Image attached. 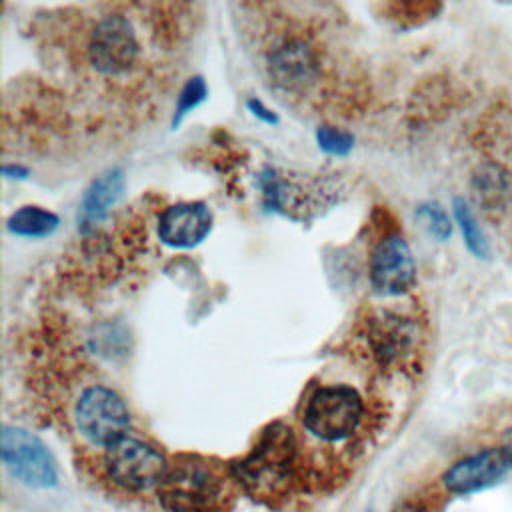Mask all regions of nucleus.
<instances>
[{"label": "nucleus", "instance_id": "nucleus-22", "mask_svg": "<svg viewBox=\"0 0 512 512\" xmlns=\"http://www.w3.org/2000/svg\"><path fill=\"white\" fill-rule=\"evenodd\" d=\"M500 446L504 448V452L508 454V458H510V462H512V426H508V428L502 432Z\"/></svg>", "mask_w": 512, "mask_h": 512}, {"label": "nucleus", "instance_id": "nucleus-17", "mask_svg": "<svg viewBox=\"0 0 512 512\" xmlns=\"http://www.w3.org/2000/svg\"><path fill=\"white\" fill-rule=\"evenodd\" d=\"M206 94H208V88H206L204 80H202L200 76L190 78V80L182 86V90H180V94H178V98H176V110H174V120H172V124L178 126L180 120H182L190 110H194V108L206 98Z\"/></svg>", "mask_w": 512, "mask_h": 512}, {"label": "nucleus", "instance_id": "nucleus-21", "mask_svg": "<svg viewBox=\"0 0 512 512\" xmlns=\"http://www.w3.org/2000/svg\"><path fill=\"white\" fill-rule=\"evenodd\" d=\"M2 174L6 178H26L28 176V170L24 166H16V164H6L2 166Z\"/></svg>", "mask_w": 512, "mask_h": 512}, {"label": "nucleus", "instance_id": "nucleus-11", "mask_svg": "<svg viewBox=\"0 0 512 512\" xmlns=\"http://www.w3.org/2000/svg\"><path fill=\"white\" fill-rule=\"evenodd\" d=\"M416 342V324L400 314L382 312L372 316L366 324V346L382 368L402 364L410 354H414Z\"/></svg>", "mask_w": 512, "mask_h": 512}, {"label": "nucleus", "instance_id": "nucleus-3", "mask_svg": "<svg viewBox=\"0 0 512 512\" xmlns=\"http://www.w3.org/2000/svg\"><path fill=\"white\" fill-rule=\"evenodd\" d=\"M366 416L364 400L352 386L328 384L314 388L302 406L300 422L306 432L324 442L352 438Z\"/></svg>", "mask_w": 512, "mask_h": 512}, {"label": "nucleus", "instance_id": "nucleus-8", "mask_svg": "<svg viewBox=\"0 0 512 512\" xmlns=\"http://www.w3.org/2000/svg\"><path fill=\"white\" fill-rule=\"evenodd\" d=\"M2 462L8 472L26 486L50 488L58 480L56 462L46 444L18 426H2Z\"/></svg>", "mask_w": 512, "mask_h": 512}, {"label": "nucleus", "instance_id": "nucleus-4", "mask_svg": "<svg viewBox=\"0 0 512 512\" xmlns=\"http://www.w3.org/2000/svg\"><path fill=\"white\" fill-rule=\"evenodd\" d=\"M168 460L154 444L126 434L112 446L104 448L102 468L106 478L120 490L140 494L160 486Z\"/></svg>", "mask_w": 512, "mask_h": 512}, {"label": "nucleus", "instance_id": "nucleus-16", "mask_svg": "<svg viewBox=\"0 0 512 512\" xmlns=\"http://www.w3.org/2000/svg\"><path fill=\"white\" fill-rule=\"evenodd\" d=\"M454 216H456V222L462 230V236H464V242L468 246V250L472 254H476L478 258H486V252H488V244L484 240V234L470 210V206L462 200V198H456L454 200Z\"/></svg>", "mask_w": 512, "mask_h": 512}, {"label": "nucleus", "instance_id": "nucleus-20", "mask_svg": "<svg viewBox=\"0 0 512 512\" xmlns=\"http://www.w3.org/2000/svg\"><path fill=\"white\" fill-rule=\"evenodd\" d=\"M248 108H250V112L254 114V116H258L260 120H264L266 124H276L278 122V118H276V114L274 112H270L260 100H248Z\"/></svg>", "mask_w": 512, "mask_h": 512}, {"label": "nucleus", "instance_id": "nucleus-7", "mask_svg": "<svg viewBox=\"0 0 512 512\" xmlns=\"http://www.w3.org/2000/svg\"><path fill=\"white\" fill-rule=\"evenodd\" d=\"M86 58L100 76L118 78L128 74L140 58V42L132 22L124 14H106L90 30Z\"/></svg>", "mask_w": 512, "mask_h": 512}, {"label": "nucleus", "instance_id": "nucleus-12", "mask_svg": "<svg viewBox=\"0 0 512 512\" xmlns=\"http://www.w3.org/2000/svg\"><path fill=\"white\" fill-rule=\"evenodd\" d=\"M212 230V212L204 202H178L158 216V238L172 248L198 246Z\"/></svg>", "mask_w": 512, "mask_h": 512}, {"label": "nucleus", "instance_id": "nucleus-19", "mask_svg": "<svg viewBox=\"0 0 512 512\" xmlns=\"http://www.w3.org/2000/svg\"><path fill=\"white\" fill-rule=\"evenodd\" d=\"M418 216L424 220V224L428 226V230H430L436 238L446 240V238L450 236V232H452L450 220H448L446 212H444L438 204L430 202V204L420 206V208H418Z\"/></svg>", "mask_w": 512, "mask_h": 512}, {"label": "nucleus", "instance_id": "nucleus-6", "mask_svg": "<svg viewBox=\"0 0 512 512\" xmlns=\"http://www.w3.org/2000/svg\"><path fill=\"white\" fill-rule=\"evenodd\" d=\"M74 426L92 446L108 448L130 434V410L116 390L92 384L76 398Z\"/></svg>", "mask_w": 512, "mask_h": 512}, {"label": "nucleus", "instance_id": "nucleus-5", "mask_svg": "<svg viewBox=\"0 0 512 512\" xmlns=\"http://www.w3.org/2000/svg\"><path fill=\"white\" fill-rule=\"evenodd\" d=\"M266 74L278 92L304 96L320 80V48L306 34L286 32L266 50Z\"/></svg>", "mask_w": 512, "mask_h": 512}, {"label": "nucleus", "instance_id": "nucleus-13", "mask_svg": "<svg viewBox=\"0 0 512 512\" xmlns=\"http://www.w3.org/2000/svg\"><path fill=\"white\" fill-rule=\"evenodd\" d=\"M124 184L126 180L120 168H110L90 182L78 208V226L82 232H88L108 216L112 206L122 198Z\"/></svg>", "mask_w": 512, "mask_h": 512}, {"label": "nucleus", "instance_id": "nucleus-10", "mask_svg": "<svg viewBox=\"0 0 512 512\" xmlns=\"http://www.w3.org/2000/svg\"><path fill=\"white\" fill-rule=\"evenodd\" d=\"M512 470V462L502 446L482 448L456 460L442 474V486L454 496L474 494L496 486Z\"/></svg>", "mask_w": 512, "mask_h": 512}, {"label": "nucleus", "instance_id": "nucleus-18", "mask_svg": "<svg viewBox=\"0 0 512 512\" xmlns=\"http://www.w3.org/2000/svg\"><path fill=\"white\" fill-rule=\"evenodd\" d=\"M316 142L328 154L346 156L354 146V136L334 126H320L316 130Z\"/></svg>", "mask_w": 512, "mask_h": 512}, {"label": "nucleus", "instance_id": "nucleus-1", "mask_svg": "<svg viewBox=\"0 0 512 512\" xmlns=\"http://www.w3.org/2000/svg\"><path fill=\"white\" fill-rule=\"evenodd\" d=\"M234 480L254 500L266 506L282 504L300 482V448L290 426L274 422L254 446L230 464Z\"/></svg>", "mask_w": 512, "mask_h": 512}, {"label": "nucleus", "instance_id": "nucleus-2", "mask_svg": "<svg viewBox=\"0 0 512 512\" xmlns=\"http://www.w3.org/2000/svg\"><path fill=\"white\" fill-rule=\"evenodd\" d=\"M238 490L230 464L202 454H178L168 460L156 496L166 512H228Z\"/></svg>", "mask_w": 512, "mask_h": 512}, {"label": "nucleus", "instance_id": "nucleus-9", "mask_svg": "<svg viewBox=\"0 0 512 512\" xmlns=\"http://www.w3.org/2000/svg\"><path fill=\"white\" fill-rule=\"evenodd\" d=\"M370 286L380 296L406 294L416 282V262L400 234H386L370 256Z\"/></svg>", "mask_w": 512, "mask_h": 512}, {"label": "nucleus", "instance_id": "nucleus-14", "mask_svg": "<svg viewBox=\"0 0 512 512\" xmlns=\"http://www.w3.org/2000/svg\"><path fill=\"white\" fill-rule=\"evenodd\" d=\"M58 224V216L42 206H22L14 210L6 220L8 232L24 238L50 236L58 228Z\"/></svg>", "mask_w": 512, "mask_h": 512}, {"label": "nucleus", "instance_id": "nucleus-15", "mask_svg": "<svg viewBox=\"0 0 512 512\" xmlns=\"http://www.w3.org/2000/svg\"><path fill=\"white\" fill-rule=\"evenodd\" d=\"M474 190H476V198L484 210H496V206H500L504 202L506 184H504L502 174L494 166H486L482 172L476 174Z\"/></svg>", "mask_w": 512, "mask_h": 512}]
</instances>
